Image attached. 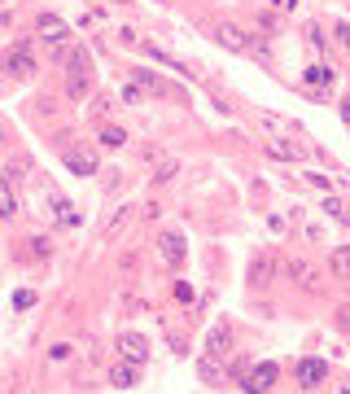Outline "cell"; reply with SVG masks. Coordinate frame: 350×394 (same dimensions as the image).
<instances>
[{
	"instance_id": "obj_1",
	"label": "cell",
	"mask_w": 350,
	"mask_h": 394,
	"mask_svg": "<svg viewBox=\"0 0 350 394\" xmlns=\"http://www.w3.org/2000/svg\"><path fill=\"white\" fill-rule=\"evenodd\" d=\"M35 31H40V35L48 40V44H53V48H57V58H66V40H70V26H66V22H62L57 13H40V18H35Z\"/></svg>"
},
{
	"instance_id": "obj_30",
	"label": "cell",
	"mask_w": 350,
	"mask_h": 394,
	"mask_svg": "<svg viewBox=\"0 0 350 394\" xmlns=\"http://www.w3.org/2000/svg\"><path fill=\"white\" fill-rule=\"evenodd\" d=\"M337 35H341V44H346V48H350V26H346V22H341V26H337Z\"/></svg>"
},
{
	"instance_id": "obj_22",
	"label": "cell",
	"mask_w": 350,
	"mask_h": 394,
	"mask_svg": "<svg viewBox=\"0 0 350 394\" xmlns=\"http://www.w3.org/2000/svg\"><path fill=\"white\" fill-rule=\"evenodd\" d=\"M175 175H180V163H162L154 180H158V184H166V180H175Z\"/></svg>"
},
{
	"instance_id": "obj_4",
	"label": "cell",
	"mask_w": 350,
	"mask_h": 394,
	"mask_svg": "<svg viewBox=\"0 0 350 394\" xmlns=\"http://www.w3.org/2000/svg\"><path fill=\"white\" fill-rule=\"evenodd\" d=\"M298 390H320L324 385V377H329V363L324 359H298Z\"/></svg>"
},
{
	"instance_id": "obj_23",
	"label": "cell",
	"mask_w": 350,
	"mask_h": 394,
	"mask_svg": "<svg viewBox=\"0 0 350 394\" xmlns=\"http://www.w3.org/2000/svg\"><path fill=\"white\" fill-rule=\"evenodd\" d=\"M66 92H70L74 101H79V97L88 92V79H66Z\"/></svg>"
},
{
	"instance_id": "obj_34",
	"label": "cell",
	"mask_w": 350,
	"mask_h": 394,
	"mask_svg": "<svg viewBox=\"0 0 350 394\" xmlns=\"http://www.w3.org/2000/svg\"><path fill=\"white\" fill-rule=\"evenodd\" d=\"M0 141H5V131H0Z\"/></svg>"
},
{
	"instance_id": "obj_16",
	"label": "cell",
	"mask_w": 350,
	"mask_h": 394,
	"mask_svg": "<svg viewBox=\"0 0 350 394\" xmlns=\"http://www.w3.org/2000/svg\"><path fill=\"white\" fill-rule=\"evenodd\" d=\"M307 84H311V88H329V84H333V66H329V62L307 66Z\"/></svg>"
},
{
	"instance_id": "obj_13",
	"label": "cell",
	"mask_w": 350,
	"mask_h": 394,
	"mask_svg": "<svg viewBox=\"0 0 350 394\" xmlns=\"http://www.w3.org/2000/svg\"><path fill=\"white\" fill-rule=\"evenodd\" d=\"M267 158H276V163H298V158H303V149L289 145V141H267Z\"/></svg>"
},
{
	"instance_id": "obj_29",
	"label": "cell",
	"mask_w": 350,
	"mask_h": 394,
	"mask_svg": "<svg viewBox=\"0 0 350 394\" xmlns=\"http://www.w3.org/2000/svg\"><path fill=\"white\" fill-rule=\"evenodd\" d=\"M307 184H315L320 193H329V189H333V184H329V175H307Z\"/></svg>"
},
{
	"instance_id": "obj_10",
	"label": "cell",
	"mask_w": 350,
	"mask_h": 394,
	"mask_svg": "<svg viewBox=\"0 0 350 394\" xmlns=\"http://www.w3.org/2000/svg\"><path fill=\"white\" fill-rule=\"evenodd\" d=\"M140 381V363H128V359H118L114 368H110V385L114 390H132Z\"/></svg>"
},
{
	"instance_id": "obj_25",
	"label": "cell",
	"mask_w": 350,
	"mask_h": 394,
	"mask_svg": "<svg viewBox=\"0 0 350 394\" xmlns=\"http://www.w3.org/2000/svg\"><path fill=\"white\" fill-rule=\"evenodd\" d=\"M123 101H128V105H145V92L136 84H128V88H123Z\"/></svg>"
},
{
	"instance_id": "obj_7",
	"label": "cell",
	"mask_w": 350,
	"mask_h": 394,
	"mask_svg": "<svg viewBox=\"0 0 350 394\" xmlns=\"http://www.w3.org/2000/svg\"><path fill=\"white\" fill-rule=\"evenodd\" d=\"M118 355L128 359V363H145V359H149V337H140V333H118Z\"/></svg>"
},
{
	"instance_id": "obj_3",
	"label": "cell",
	"mask_w": 350,
	"mask_h": 394,
	"mask_svg": "<svg viewBox=\"0 0 350 394\" xmlns=\"http://www.w3.org/2000/svg\"><path fill=\"white\" fill-rule=\"evenodd\" d=\"M276 377H281V368L276 363H254V368H249V373H245V394H267L271 385H276Z\"/></svg>"
},
{
	"instance_id": "obj_11",
	"label": "cell",
	"mask_w": 350,
	"mask_h": 394,
	"mask_svg": "<svg viewBox=\"0 0 350 394\" xmlns=\"http://www.w3.org/2000/svg\"><path fill=\"white\" fill-rule=\"evenodd\" d=\"M66 167L74 175H96V158L88 149H66Z\"/></svg>"
},
{
	"instance_id": "obj_19",
	"label": "cell",
	"mask_w": 350,
	"mask_h": 394,
	"mask_svg": "<svg viewBox=\"0 0 350 394\" xmlns=\"http://www.w3.org/2000/svg\"><path fill=\"white\" fill-rule=\"evenodd\" d=\"M101 145H106V149L128 145V131H123V127H114V123H110V127H101Z\"/></svg>"
},
{
	"instance_id": "obj_24",
	"label": "cell",
	"mask_w": 350,
	"mask_h": 394,
	"mask_svg": "<svg viewBox=\"0 0 350 394\" xmlns=\"http://www.w3.org/2000/svg\"><path fill=\"white\" fill-rule=\"evenodd\" d=\"M22 175H27V163H22V158L5 167V180H9V184H13V180H22Z\"/></svg>"
},
{
	"instance_id": "obj_21",
	"label": "cell",
	"mask_w": 350,
	"mask_h": 394,
	"mask_svg": "<svg viewBox=\"0 0 350 394\" xmlns=\"http://www.w3.org/2000/svg\"><path fill=\"white\" fill-rule=\"evenodd\" d=\"M128 215H132V210H118V215H114V219L106 224V241H114V236L123 232V224H128Z\"/></svg>"
},
{
	"instance_id": "obj_15",
	"label": "cell",
	"mask_w": 350,
	"mask_h": 394,
	"mask_svg": "<svg viewBox=\"0 0 350 394\" xmlns=\"http://www.w3.org/2000/svg\"><path fill=\"white\" fill-rule=\"evenodd\" d=\"M18 215V193L9 180H0V219H13Z\"/></svg>"
},
{
	"instance_id": "obj_26",
	"label": "cell",
	"mask_w": 350,
	"mask_h": 394,
	"mask_svg": "<svg viewBox=\"0 0 350 394\" xmlns=\"http://www.w3.org/2000/svg\"><path fill=\"white\" fill-rule=\"evenodd\" d=\"M202 377H206V381H215V377H219V363H215V359H210V355H206V359H202Z\"/></svg>"
},
{
	"instance_id": "obj_17",
	"label": "cell",
	"mask_w": 350,
	"mask_h": 394,
	"mask_svg": "<svg viewBox=\"0 0 350 394\" xmlns=\"http://www.w3.org/2000/svg\"><path fill=\"white\" fill-rule=\"evenodd\" d=\"M136 84H140V88H149V92H158V97H166V92H171L154 70H136Z\"/></svg>"
},
{
	"instance_id": "obj_6",
	"label": "cell",
	"mask_w": 350,
	"mask_h": 394,
	"mask_svg": "<svg viewBox=\"0 0 350 394\" xmlns=\"http://www.w3.org/2000/svg\"><path fill=\"white\" fill-rule=\"evenodd\" d=\"M228 351H232V324L219 320V324L206 333V355H210V359H223Z\"/></svg>"
},
{
	"instance_id": "obj_32",
	"label": "cell",
	"mask_w": 350,
	"mask_h": 394,
	"mask_svg": "<svg viewBox=\"0 0 350 394\" xmlns=\"http://www.w3.org/2000/svg\"><path fill=\"white\" fill-rule=\"evenodd\" d=\"M5 22H9V18H5V13H0V31H5Z\"/></svg>"
},
{
	"instance_id": "obj_28",
	"label": "cell",
	"mask_w": 350,
	"mask_h": 394,
	"mask_svg": "<svg viewBox=\"0 0 350 394\" xmlns=\"http://www.w3.org/2000/svg\"><path fill=\"white\" fill-rule=\"evenodd\" d=\"M337 324H341V333H350V302L337 307Z\"/></svg>"
},
{
	"instance_id": "obj_2",
	"label": "cell",
	"mask_w": 350,
	"mask_h": 394,
	"mask_svg": "<svg viewBox=\"0 0 350 394\" xmlns=\"http://www.w3.org/2000/svg\"><path fill=\"white\" fill-rule=\"evenodd\" d=\"M0 66H5L9 75H18V79H27V75H35V58H31V48H27V40H18L5 58H0Z\"/></svg>"
},
{
	"instance_id": "obj_5",
	"label": "cell",
	"mask_w": 350,
	"mask_h": 394,
	"mask_svg": "<svg viewBox=\"0 0 350 394\" xmlns=\"http://www.w3.org/2000/svg\"><path fill=\"white\" fill-rule=\"evenodd\" d=\"M276 272H281V263L263 250V254H254V263H249V285H254V289H267L271 280H276Z\"/></svg>"
},
{
	"instance_id": "obj_8",
	"label": "cell",
	"mask_w": 350,
	"mask_h": 394,
	"mask_svg": "<svg viewBox=\"0 0 350 394\" xmlns=\"http://www.w3.org/2000/svg\"><path fill=\"white\" fill-rule=\"evenodd\" d=\"M215 40L228 48V53H249V35L241 31V26H232V22H219L215 26Z\"/></svg>"
},
{
	"instance_id": "obj_31",
	"label": "cell",
	"mask_w": 350,
	"mask_h": 394,
	"mask_svg": "<svg viewBox=\"0 0 350 394\" xmlns=\"http://www.w3.org/2000/svg\"><path fill=\"white\" fill-rule=\"evenodd\" d=\"M341 123H346V127H350V97H346V101H341Z\"/></svg>"
},
{
	"instance_id": "obj_33",
	"label": "cell",
	"mask_w": 350,
	"mask_h": 394,
	"mask_svg": "<svg viewBox=\"0 0 350 394\" xmlns=\"http://www.w3.org/2000/svg\"><path fill=\"white\" fill-rule=\"evenodd\" d=\"M337 394H350V385H341V390H337Z\"/></svg>"
},
{
	"instance_id": "obj_9",
	"label": "cell",
	"mask_w": 350,
	"mask_h": 394,
	"mask_svg": "<svg viewBox=\"0 0 350 394\" xmlns=\"http://www.w3.org/2000/svg\"><path fill=\"white\" fill-rule=\"evenodd\" d=\"M158 254H162V263H166V268H180V263H184V236L180 232H162V241H158Z\"/></svg>"
},
{
	"instance_id": "obj_14",
	"label": "cell",
	"mask_w": 350,
	"mask_h": 394,
	"mask_svg": "<svg viewBox=\"0 0 350 394\" xmlns=\"http://www.w3.org/2000/svg\"><path fill=\"white\" fill-rule=\"evenodd\" d=\"M48 202H53V219H57L62 228H74V224H79V215H74V206H70L66 197H57V193H53Z\"/></svg>"
},
{
	"instance_id": "obj_12",
	"label": "cell",
	"mask_w": 350,
	"mask_h": 394,
	"mask_svg": "<svg viewBox=\"0 0 350 394\" xmlns=\"http://www.w3.org/2000/svg\"><path fill=\"white\" fill-rule=\"evenodd\" d=\"M285 276H289L293 285H303V289H311V285H315V272L307 268L303 258H289V263H285Z\"/></svg>"
},
{
	"instance_id": "obj_20",
	"label": "cell",
	"mask_w": 350,
	"mask_h": 394,
	"mask_svg": "<svg viewBox=\"0 0 350 394\" xmlns=\"http://www.w3.org/2000/svg\"><path fill=\"white\" fill-rule=\"evenodd\" d=\"M324 210H329V215H333L337 224H350V210H346V206H341L337 197H324Z\"/></svg>"
},
{
	"instance_id": "obj_18",
	"label": "cell",
	"mask_w": 350,
	"mask_h": 394,
	"mask_svg": "<svg viewBox=\"0 0 350 394\" xmlns=\"http://www.w3.org/2000/svg\"><path fill=\"white\" fill-rule=\"evenodd\" d=\"M329 263H333V272H337L341 280H350V246H337Z\"/></svg>"
},
{
	"instance_id": "obj_27",
	"label": "cell",
	"mask_w": 350,
	"mask_h": 394,
	"mask_svg": "<svg viewBox=\"0 0 350 394\" xmlns=\"http://www.w3.org/2000/svg\"><path fill=\"white\" fill-rule=\"evenodd\" d=\"M31 302H35V294H31V289H22V294H18V298H13V307H18V311H27V307H31Z\"/></svg>"
}]
</instances>
